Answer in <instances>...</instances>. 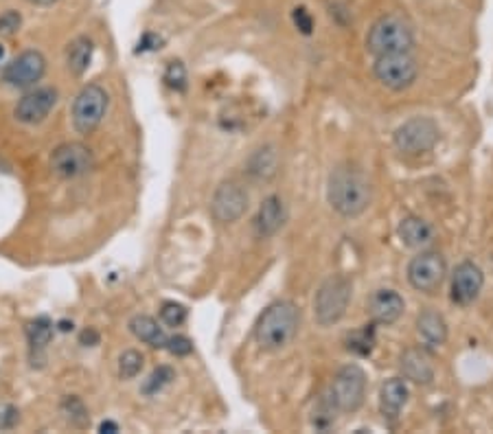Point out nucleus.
Here are the masks:
<instances>
[{
  "mask_svg": "<svg viewBox=\"0 0 493 434\" xmlns=\"http://www.w3.org/2000/svg\"><path fill=\"white\" fill-rule=\"evenodd\" d=\"M329 204L342 217H358L369 208L373 189L362 170L353 165L335 167L327 185Z\"/></svg>",
  "mask_w": 493,
  "mask_h": 434,
  "instance_id": "f257e3e1",
  "label": "nucleus"
},
{
  "mask_svg": "<svg viewBox=\"0 0 493 434\" xmlns=\"http://www.w3.org/2000/svg\"><path fill=\"white\" fill-rule=\"evenodd\" d=\"M298 329V309L289 300H277L259 316L255 338L266 351H278L289 345Z\"/></svg>",
  "mask_w": 493,
  "mask_h": 434,
  "instance_id": "f03ea898",
  "label": "nucleus"
},
{
  "mask_svg": "<svg viewBox=\"0 0 493 434\" xmlns=\"http://www.w3.org/2000/svg\"><path fill=\"white\" fill-rule=\"evenodd\" d=\"M415 44V35L410 24L399 16H384L373 24L366 38V49L379 58L390 53H410Z\"/></svg>",
  "mask_w": 493,
  "mask_h": 434,
  "instance_id": "7ed1b4c3",
  "label": "nucleus"
},
{
  "mask_svg": "<svg viewBox=\"0 0 493 434\" xmlns=\"http://www.w3.org/2000/svg\"><path fill=\"white\" fill-rule=\"evenodd\" d=\"M351 290H353L351 281L347 277H340V274L329 277L320 285L316 300H314V314H316L320 325L327 327L342 319L349 308Z\"/></svg>",
  "mask_w": 493,
  "mask_h": 434,
  "instance_id": "20e7f679",
  "label": "nucleus"
},
{
  "mask_svg": "<svg viewBox=\"0 0 493 434\" xmlns=\"http://www.w3.org/2000/svg\"><path fill=\"white\" fill-rule=\"evenodd\" d=\"M439 125L428 116H415L395 130V147L406 156L428 154L439 141Z\"/></svg>",
  "mask_w": 493,
  "mask_h": 434,
  "instance_id": "39448f33",
  "label": "nucleus"
},
{
  "mask_svg": "<svg viewBox=\"0 0 493 434\" xmlns=\"http://www.w3.org/2000/svg\"><path fill=\"white\" fill-rule=\"evenodd\" d=\"M108 112V93L101 86L88 84L75 97L73 127L79 134H93Z\"/></svg>",
  "mask_w": 493,
  "mask_h": 434,
  "instance_id": "423d86ee",
  "label": "nucleus"
},
{
  "mask_svg": "<svg viewBox=\"0 0 493 434\" xmlns=\"http://www.w3.org/2000/svg\"><path fill=\"white\" fill-rule=\"evenodd\" d=\"M373 73L384 88L399 93L415 84L419 66L410 58V53H390L375 58Z\"/></svg>",
  "mask_w": 493,
  "mask_h": 434,
  "instance_id": "0eeeda50",
  "label": "nucleus"
},
{
  "mask_svg": "<svg viewBox=\"0 0 493 434\" xmlns=\"http://www.w3.org/2000/svg\"><path fill=\"white\" fill-rule=\"evenodd\" d=\"M366 395V375L358 365H347L338 371L332 384V403L342 412H353L362 406Z\"/></svg>",
  "mask_w": 493,
  "mask_h": 434,
  "instance_id": "6e6552de",
  "label": "nucleus"
},
{
  "mask_svg": "<svg viewBox=\"0 0 493 434\" xmlns=\"http://www.w3.org/2000/svg\"><path fill=\"white\" fill-rule=\"evenodd\" d=\"M50 170L64 180L81 178L95 170L93 150L81 143H64L50 154Z\"/></svg>",
  "mask_w": 493,
  "mask_h": 434,
  "instance_id": "1a4fd4ad",
  "label": "nucleus"
},
{
  "mask_svg": "<svg viewBox=\"0 0 493 434\" xmlns=\"http://www.w3.org/2000/svg\"><path fill=\"white\" fill-rule=\"evenodd\" d=\"M445 259L439 253H419L413 262L408 263V281L416 292L434 294L445 279Z\"/></svg>",
  "mask_w": 493,
  "mask_h": 434,
  "instance_id": "9d476101",
  "label": "nucleus"
},
{
  "mask_svg": "<svg viewBox=\"0 0 493 434\" xmlns=\"http://www.w3.org/2000/svg\"><path fill=\"white\" fill-rule=\"evenodd\" d=\"M47 73V60L40 51H24L3 69V79L14 88H29Z\"/></svg>",
  "mask_w": 493,
  "mask_h": 434,
  "instance_id": "9b49d317",
  "label": "nucleus"
},
{
  "mask_svg": "<svg viewBox=\"0 0 493 434\" xmlns=\"http://www.w3.org/2000/svg\"><path fill=\"white\" fill-rule=\"evenodd\" d=\"M248 211V193L237 182H222L211 202V213L217 222L233 224Z\"/></svg>",
  "mask_w": 493,
  "mask_h": 434,
  "instance_id": "f8f14e48",
  "label": "nucleus"
},
{
  "mask_svg": "<svg viewBox=\"0 0 493 434\" xmlns=\"http://www.w3.org/2000/svg\"><path fill=\"white\" fill-rule=\"evenodd\" d=\"M58 104V90L55 88H38L33 93L24 95L14 108V116L24 125L42 124L50 115V110Z\"/></svg>",
  "mask_w": 493,
  "mask_h": 434,
  "instance_id": "ddd939ff",
  "label": "nucleus"
},
{
  "mask_svg": "<svg viewBox=\"0 0 493 434\" xmlns=\"http://www.w3.org/2000/svg\"><path fill=\"white\" fill-rule=\"evenodd\" d=\"M482 285H485L482 270L476 263L462 262L454 270V277H452V300L459 305L474 303L478 294H480Z\"/></svg>",
  "mask_w": 493,
  "mask_h": 434,
  "instance_id": "4468645a",
  "label": "nucleus"
},
{
  "mask_svg": "<svg viewBox=\"0 0 493 434\" xmlns=\"http://www.w3.org/2000/svg\"><path fill=\"white\" fill-rule=\"evenodd\" d=\"M369 314L375 325H393L404 314V299L395 290H378L369 300Z\"/></svg>",
  "mask_w": 493,
  "mask_h": 434,
  "instance_id": "2eb2a0df",
  "label": "nucleus"
},
{
  "mask_svg": "<svg viewBox=\"0 0 493 434\" xmlns=\"http://www.w3.org/2000/svg\"><path fill=\"white\" fill-rule=\"evenodd\" d=\"M283 224H286V204L278 196L266 198L255 217V235L259 239H268L281 231Z\"/></svg>",
  "mask_w": 493,
  "mask_h": 434,
  "instance_id": "dca6fc26",
  "label": "nucleus"
},
{
  "mask_svg": "<svg viewBox=\"0 0 493 434\" xmlns=\"http://www.w3.org/2000/svg\"><path fill=\"white\" fill-rule=\"evenodd\" d=\"M416 334L425 349H439L447 340V323L443 316L434 309H425L424 314L416 319Z\"/></svg>",
  "mask_w": 493,
  "mask_h": 434,
  "instance_id": "f3484780",
  "label": "nucleus"
},
{
  "mask_svg": "<svg viewBox=\"0 0 493 434\" xmlns=\"http://www.w3.org/2000/svg\"><path fill=\"white\" fill-rule=\"evenodd\" d=\"M401 371L404 377L416 384H430L434 380V369L425 349H408L401 356Z\"/></svg>",
  "mask_w": 493,
  "mask_h": 434,
  "instance_id": "a211bd4d",
  "label": "nucleus"
},
{
  "mask_svg": "<svg viewBox=\"0 0 493 434\" xmlns=\"http://www.w3.org/2000/svg\"><path fill=\"white\" fill-rule=\"evenodd\" d=\"M399 239L406 244L408 248H416V250H424L425 246H430L432 239H434V231H432V226L425 219L421 217H406L401 219L399 228Z\"/></svg>",
  "mask_w": 493,
  "mask_h": 434,
  "instance_id": "6ab92c4d",
  "label": "nucleus"
},
{
  "mask_svg": "<svg viewBox=\"0 0 493 434\" xmlns=\"http://www.w3.org/2000/svg\"><path fill=\"white\" fill-rule=\"evenodd\" d=\"M408 397L410 391L404 377H393V380L386 382L379 391V408H382L384 417H397Z\"/></svg>",
  "mask_w": 493,
  "mask_h": 434,
  "instance_id": "aec40b11",
  "label": "nucleus"
},
{
  "mask_svg": "<svg viewBox=\"0 0 493 434\" xmlns=\"http://www.w3.org/2000/svg\"><path fill=\"white\" fill-rule=\"evenodd\" d=\"M95 44L88 35H79L66 49V69L75 75V78H81V75L88 70L90 62H93Z\"/></svg>",
  "mask_w": 493,
  "mask_h": 434,
  "instance_id": "412c9836",
  "label": "nucleus"
},
{
  "mask_svg": "<svg viewBox=\"0 0 493 434\" xmlns=\"http://www.w3.org/2000/svg\"><path fill=\"white\" fill-rule=\"evenodd\" d=\"M130 331L136 336L141 342H145V345L154 346V349H165L167 346V336L165 331H162V327L156 323L151 316H134V319L130 320Z\"/></svg>",
  "mask_w": 493,
  "mask_h": 434,
  "instance_id": "4be33fe9",
  "label": "nucleus"
},
{
  "mask_svg": "<svg viewBox=\"0 0 493 434\" xmlns=\"http://www.w3.org/2000/svg\"><path fill=\"white\" fill-rule=\"evenodd\" d=\"M246 170L252 178H257V180H268V178H272L274 173H277V152H274V147L268 145L257 150L255 154L251 156V161H248Z\"/></svg>",
  "mask_w": 493,
  "mask_h": 434,
  "instance_id": "5701e85b",
  "label": "nucleus"
},
{
  "mask_svg": "<svg viewBox=\"0 0 493 434\" xmlns=\"http://www.w3.org/2000/svg\"><path fill=\"white\" fill-rule=\"evenodd\" d=\"M59 411H62L66 421H68L73 428H78V430H84V428L90 426L88 406H86L81 397L66 395L62 403H59Z\"/></svg>",
  "mask_w": 493,
  "mask_h": 434,
  "instance_id": "b1692460",
  "label": "nucleus"
},
{
  "mask_svg": "<svg viewBox=\"0 0 493 434\" xmlns=\"http://www.w3.org/2000/svg\"><path fill=\"white\" fill-rule=\"evenodd\" d=\"M24 331H27L29 345H32V349L35 351L47 349L50 340H53V323H50L49 316H38V319L29 320Z\"/></svg>",
  "mask_w": 493,
  "mask_h": 434,
  "instance_id": "393cba45",
  "label": "nucleus"
},
{
  "mask_svg": "<svg viewBox=\"0 0 493 434\" xmlns=\"http://www.w3.org/2000/svg\"><path fill=\"white\" fill-rule=\"evenodd\" d=\"M375 346V323L373 325H366L364 329L353 331V334L347 338V349L353 351V354L358 356H370V351H373Z\"/></svg>",
  "mask_w": 493,
  "mask_h": 434,
  "instance_id": "a878e982",
  "label": "nucleus"
},
{
  "mask_svg": "<svg viewBox=\"0 0 493 434\" xmlns=\"http://www.w3.org/2000/svg\"><path fill=\"white\" fill-rule=\"evenodd\" d=\"M145 357L136 349H128L119 357V375L121 380H134L141 371H143Z\"/></svg>",
  "mask_w": 493,
  "mask_h": 434,
  "instance_id": "bb28decb",
  "label": "nucleus"
},
{
  "mask_svg": "<svg viewBox=\"0 0 493 434\" xmlns=\"http://www.w3.org/2000/svg\"><path fill=\"white\" fill-rule=\"evenodd\" d=\"M174 377V371H171L169 366H159V369L147 377L145 384L141 386V391H143V395H156V392H160L167 384H171Z\"/></svg>",
  "mask_w": 493,
  "mask_h": 434,
  "instance_id": "cd10ccee",
  "label": "nucleus"
},
{
  "mask_svg": "<svg viewBox=\"0 0 493 434\" xmlns=\"http://www.w3.org/2000/svg\"><path fill=\"white\" fill-rule=\"evenodd\" d=\"M165 84L169 86L171 90H176V93H185L187 90V69L185 64L178 62V60H174V62H169V66L165 69Z\"/></svg>",
  "mask_w": 493,
  "mask_h": 434,
  "instance_id": "c85d7f7f",
  "label": "nucleus"
},
{
  "mask_svg": "<svg viewBox=\"0 0 493 434\" xmlns=\"http://www.w3.org/2000/svg\"><path fill=\"white\" fill-rule=\"evenodd\" d=\"M160 320L167 327H180L187 320V308L176 300H167L160 308Z\"/></svg>",
  "mask_w": 493,
  "mask_h": 434,
  "instance_id": "c756f323",
  "label": "nucleus"
},
{
  "mask_svg": "<svg viewBox=\"0 0 493 434\" xmlns=\"http://www.w3.org/2000/svg\"><path fill=\"white\" fill-rule=\"evenodd\" d=\"M23 27V16L14 9L0 14V38H12L18 33V29Z\"/></svg>",
  "mask_w": 493,
  "mask_h": 434,
  "instance_id": "7c9ffc66",
  "label": "nucleus"
},
{
  "mask_svg": "<svg viewBox=\"0 0 493 434\" xmlns=\"http://www.w3.org/2000/svg\"><path fill=\"white\" fill-rule=\"evenodd\" d=\"M18 419H20V412L14 403L0 402V432L16 428Z\"/></svg>",
  "mask_w": 493,
  "mask_h": 434,
  "instance_id": "2f4dec72",
  "label": "nucleus"
},
{
  "mask_svg": "<svg viewBox=\"0 0 493 434\" xmlns=\"http://www.w3.org/2000/svg\"><path fill=\"white\" fill-rule=\"evenodd\" d=\"M292 20H294V24H297V29L301 33L309 35V33L314 32V18H312V14H309L305 7H297V9H294V12H292Z\"/></svg>",
  "mask_w": 493,
  "mask_h": 434,
  "instance_id": "473e14b6",
  "label": "nucleus"
},
{
  "mask_svg": "<svg viewBox=\"0 0 493 434\" xmlns=\"http://www.w3.org/2000/svg\"><path fill=\"white\" fill-rule=\"evenodd\" d=\"M165 349L174 356H189L193 351V342L187 336H174V338L167 340Z\"/></svg>",
  "mask_w": 493,
  "mask_h": 434,
  "instance_id": "72a5a7b5",
  "label": "nucleus"
},
{
  "mask_svg": "<svg viewBox=\"0 0 493 434\" xmlns=\"http://www.w3.org/2000/svg\"><path fill=\"white\" fill-rule=\"evenodd\" d=\"M99 342H101V334L96 329H93V327H86V329L79 334V345L96 346Z\"/></svg>",
  "mask_w": 493,
  "mask_h": 434,
  "instance_id": "f704fd0d",
  "label": "nucleus"
},
{
  "mask_svg": "<svg viewBox=\"0 0 493 434\" xmlns=\"http://www.w3.org/2000/svg\"><path fill=\"white\" fill-rule=\"evenodd\" d=\"M160 42L162 40L159 38V35L154 33H145L143 40L139 42V53H145V51H156L160 49Z\"/></svg>",
  "mask_w": 493,
  "mask_h": 434,
  "instance_id": "c9c22d12",
  "label": "nucleus"
},
{
  "mask_svg": "<svg viewBox=\"0 0 493 434\" xmlns=\"http://www.w3.org/2000/svg\"><path fill=\"white\" fill-rule=\"evenodd\" d=\"M99 432L101 434H114V432H119V423H114V421H104L99 426Z\"/></svg>",
  "mask_w": 493,
  "mask_h": 434,
  "instance_id": "e433bc0d",
  "label": "nucleus"
},
{
  "mask_svg": "<svg viewBox=\"0 0 493 434\" xmlns=\"http://www.w3.org/2000/svg\"><path fill=\"white\" fill-rule=\"evenodd\" d=\"M29 3H33V5H40V7H49V5L58 3V0H29Z\"/></svg>",
  "mask_w": 493,
  "mask_h": 434,
  "instance_id": "4c0bfd02",
  "label": "nucleus"
},
{
  "mask_svg": "<svg viewBox=\"0 0 493 434\" xmlns=\"http://www.w3.org/2000/svg\"><path fill=\"white\" fill-rule=\"evenodd\" d=\"M58 327H59V331H70L73 329V323H68V320H59Z\"/></svg>",
  "mask_w": 493,
  "mask_h": 434,
  "instance_id": "58836bf2",
  "label": "nucleus"
},
{
  "mask_svg": "<svg viewBox=\"0 0 493 434\" xmlns=\"http://www.w3.org/2000/svg\"><path fill=\"white\" fill-rule=\"evenodd\" d=\"M5 58V49H3V44H0V60Z\"/></svg>",
  "mask_w": 493,
  "mask_h": 434,
  "instance_id": "ea45409f",
  "label": "nucleus"
}]
</instances>
